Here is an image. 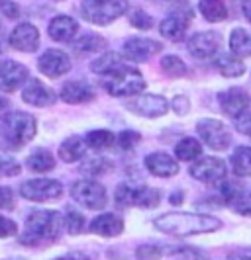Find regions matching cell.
I'll list each match as a JSON object with an SVG mask.
<instances>
[{
	"instance_id": "cell-21",
	"label": "cell",
	"mask_w": 251,
	"mask_h": 260,
	"mask_svg": "<svg viewBox=\"0 0 251 260\" xmlns=\"http://www.w3.org/2000/svg\"><path fill=\"white\" fill-rule=\"evenodd\" d=\"M144 167L157 178H171L179 172V162L167 153H149L144 158Z\"/></svg>"
},
{
	"instance_id": "cell-37",
	"label": "cell",
	"mask_w": 251,
	"mask_h": 260,
	"mask_svg": "<svg viewBox=\"0 0 251 260\" xmlns=\"http://www.w3.org/2000/svg\"><path fill=\"white\" fill-rule=\"evenodd\" d=\"M110 169L108 160H104L102 156H94V158H87L80 167V172L89 174V176H98V174H104L106 170Z\"/></svg>"
},
{
	"instance_id": "cell-35",
	"label": "cell",
	"mask_w": 251,
	"mask_h": 260,
	"mask_svg": "<svg viewBox=\"0 0 251 260\" xmlns=\"http://www.w3.org/2000/svg\"><path fill=\"white\" fill-rule=\"evenodd\" d=\"M161 69L169 75V77H185L186 75V65L185 61L177 55H165L161 59Z\"/></svg>"
},
{
	"instance_id": "cell-30",
	"label": "cell",
	"mask_w": 251,
	"mask_h": 260,
	"mask_svg": "<svg viewBox=\"0 0 251 260\" xmlns=\"http://www.w3.org/2000/svg\"><path fill=\"white\" fill-rule=\"evenodd\" d=\"M26 167L34 172H49L55 169V156L47 149H36L26 158Z\"/></svg>"
},
{
	"instance_id": "cell-46",
	"label": "cell",
	"mask_w": 251,
	"mask_h": 260,
	"mask_svg": "<svg viewBox=\"0 0 251 260\" xmlns=\"http://www.w3.org/2000/svg\"><path fill=\"white\" fill-rule=\"evenodd\" d=\"M236 129L239 133H243V135H247L251 137V114H241V116L236 117Z\"/></svg>"
},
{
	"instance_id": "cell-45",
	"label": "cell",
	"mask_w": 251,
	"mask_h": 260,
	"mask_svg": "<svg viewBox=\"0 0 251 260\" xmlns=\"http://www.w3.org/2000/svg\"><path fill=\"white\" fill-rule=\"evenodd\" d=\"M14 192L8 186H0V209H12L14 208Z\"/></svg>"
},
{
	"instance_id": "cell-47",
	"label": "cell",
	"mask_w": 251,
	"mask_h": 260,
	"mask_svg": "<svg viewBox=\"0 0 251 260\" xmlns=\"http://www.w3.org/2000/svg\"><path fill=\"white\" fill-rule=\"evenodd\" d=\"M228 260H251V248L249 247L236 248V250L230 252Z\"/></svg>"
},
{
	"instance_id": "cell-19",
	"label": "cell",
	"mask_w": 251,
	"mask_h": 260,
	"mask_svg": "<svg viewBox=\"0 0 251 260\" xmlns=\"http://www.w3.org/2000/svg\"><path fill=\"white\" fill-rule=\"evenodd\" d=\"M218 104H220L226 116L236 119L238 116L247 112L251 98L243 88H228V90H222L218 94Z\"/></svg>"
},
{
	"instance_id": "cell-48",
	"label": "cell",
	"mask_w": 251,
	"mask_h": 260,
	"mask_svg": "<svg viewBox=\"0 0 251 260\" xmlns=\"http://www.w3.org/2000/svg\"><path fill=\"white\" fill-rule=\"evenodd\" d=\"M55 260H91L85 252H71V254H65V256H59Z\"/></svg>"
},
{
	"instance_id": "cell-42",
	"label": "cell",
	"mask_w": 251,
	"mask_h": 260,
	"mask_svg": "<svg viewBox=\"0 0 251 260\" xmlns=\"http://www.w3.org/2000/svg\"><path fill=\"white\" fill-rule=\"evenodd\" d=\"M16 233H18V225H16V221H12L10 217L0 215V239L14 237Z\"/></svg>"
},
{
	"instance_id": "cell-9",
	"label": "cell",
	"mask_w": 251,
	"mask_h": 260,
	"mask_svg": "<svg viewBox=\"0 0 251 260\" xmlns=\"http://www.w3.org/2000/svg\"><path fill=\"white\" fill-rule=\"evenodd\" d=\"M126 110H130L135 116L155 119V117L165 116L171 110V104L167 98L159 94H137L135 98L126 102Z\"/></svg>"
},
{
	"instance_id": "cell-8",
	"label": "cell",
	"mask_w": 251,
	"mask_h": 260,
	"mask_svg": "<svg viewBox=\"0 0 251 260\" xmlns=\"http://www.w3.org/2000/svg\"><path fill=\"white\" fill-rule=\"evenodd\" d=\"M197 133L202 143L214 151H226L232 145V133L222 121L214 117H204L197 123Z\"/></svg>"
},
{
	"instance_id": "cell-3",
	"label": "cell",
	"mask_w": 251,
	"mask_h": 260,
	"mask_svg": "<svg viewBox=\"0 0 251 260\" xmlns=\"http://www.w3.org/2000/svg\"><path fill=\"white\" fill-rule=\"evenodd\" d=\"M102 88L110 96L124 98V96H137L147 88L146 78L140 75V71H135L132 67L122 65L116 71L108 73L102 77Z\"/></svg>"
},
{
	"instance_id": "cell-17",
	"label": "cell",
	"mask_w": 251,
	"mask_h": 260,
	"mask_svg": "<svg viewBox=\"0 0 251 260\" xmlns=\"http://www.w3.org/2000/svg\"><path fill=\"white\" fill-rule=\"evenodd\" d=\"M27 77H30V71L26 65L10 59L0 63V90L2 92L20 90L27 82Z\"/></svg>"
},
{
	"instance_id": "cell-41",
	"label": "cell",
	"mask_w": 251,
	"mask_h": 260,
	"mask_svg": "<svg viewBox=\"0 0 251 260\" xmlns=\"http://www.w3.org/2000/svg\"><path fill=\"white\" fill-rule=\"evenodd\" d=\"M130 24L137 29H151L153 27V18L144 10H135L130 16Z\"/></svg>"
},
{
	"instance_id": "cell-20",
	"label": "cell",
	"mask_w": 251,
	"mask_h": 260,
	"mask_svg": "<svg viewBox=\"0 0 251 260\" xmlns=\"http://www.w3.org/2000/svg\"><path fill=\"white\" fill-rule=\"evenodd\" d=\"M22 100L30 106H38V108H47V106H53L55 100H57V94L45 86L41 80L38 78H32L27 80L24 90H22Z\"/></svg>"
},
{
	"instance_id": "cell-52",
	"label": "cell",
	"mask_w": 251,
	"mask_h": 260,
	"mask_svg": "<svg viewBox=\"0 0 251 260\" xmlns=\"http://www.w3.org/2000/svg\"><path fill=\"white\" fill-rule=\"evenodd\" d=\"M2 41H4V34H2V27H0V45H2Z\"/></svg>"
},
{
	"instance_id": "cell-34",
	"label": "cell",
	"mask_w": 251,
	"mask_h": 260,
	"mask_svg": "<svg viewBox=\"0 0 251 260\" xmlns=\"http://www.w3.org/2000/svg\"><path fill=\"white\" fill-rule=\"evenodd\" d=\"M122 65H124V63H122V59H120L118 53L110 51V53H102L98 59H94L93 63H91V69H93V73H96V75L106 77L108 73L116 71V69Z\"/></svg>"
},
{
	"instance_id": "cell-10",
	"label": "cell",
	"mask_w": 251,
	"mask_h": 260,
	"mask_svg": "<svg viewBox=\"0 0 251 260\" xmlns=\"http://www.w3.org/2000/svg\"><path fill=\"white\" fill-rule=\"evenodd\" d=\"M20 194L30 202H51L63 196V184L53 178H36L22 184Z\"/></svg>"
},
{
	"instance_id": "cell-13",
	"label": "cell",
	"mask_w": 251,
	"mask_h": 260,
	"mask_svg": "<svg viewBox=\"0 0 251 260\" xmlns=\"http://www.w3.org/2000/svg\"><path fill=\"white\" fill-rule=\"evenodd\" d=\"M192 18V10L190 6L183 4V8L173 10L171 16H167L161 24H159V34L169 41H181L186 34V26Z\"/></svg>"
},
{
	"instance_id": "cell-29",
	"label": "cell",
	"mask_w": 251,
	"mask_h": 260,
	"mask_svg": "<svg viewBox=\"0 0 251 260\" xmlns=\"http://www.w3.org/2000/svg\"><path fill=\"white\" fill-rule=\"evenodd\" d=\"M200 14L204 16L206 22H222L228 18V6L224 4V0H200L199 4Z\"/></svg>"
},
{
	"instance_id": "cell-27",
	"label": "cell",
	"mask_w": 251,
	"mask_h": 260,
	"mask_svg": "<svg viewBox=\"0 0 251 260\" xmlns=\"http://www.w3.org/2000/svg\"><path fill=\"white\" fill-rule=\"evenodd\" d=\"M216 69L228 78H238L245 73L243 61L236 55H228V53H222L216 57Z\"/></svg>"
},
{
	"instance_id": "cell-5",
	"label": "cell",
	"mask_w": 251,
	"mask_h": 260,
	"mask_svg": "<svg viewBox=\"0 0 251 260\" xmlns=\"http://www.w3.org/2000/svg\"><path fill=\"white\" fill-rule=\"evenodd\" d=\"M128 10V0H82L80 16L96 26H106L118 20Z\"/></svg>"
},
{
	"instance_id": "cell-36",
	"label": "cell",
	"mask_w": 251,
	"mask_h": 260,
	"mask_svg": "<svg viewBox=\"0 0 251 260\" xmlns=\"http://www.w3.org/2000/svg\"><path fill=\"white\" fill-rule=\"evenodd\" d=\"M63 225H65L67 233L71 235H79L85 229V217L80 215L77 209L67 208L65 215H63Z\"/></svg>"
},
{
	"instance_id": "cell-44",
	"label": "cell",
	"mask_w": 251,
	"mask_h": 260,
	"mask_svg": "<svg viewBox=\"0 0 251 260\" xmlns=\"http://www.w3.org/2000/svg\"><path fill=\"white\" fill-rule=\"evenodd\" d=\"M0 12L4 14L8 20H16L20 16V6L14 0H0Z\"/></svg>"
},
{
	"instance_id": "cell-16",
	"label": "cell",
	"mask_w": 251,
	"mask_h": 260,
	"mask_svg": "<svg viewBox=\"0 0 251 260\" xmlns=\"http://www.w3.org/2000/svg\"><path fill=\"white\" fill-rule=\"evenodd\" d=\"M71 57L61 49H47V51L38 59V69L41 75L49 78H59L71 71Z\"/></svg>"
},
{
	"instance_id": "cell-14",
	"label": "cell",
	"mask_w": 251,
	"mask_h": 260,
	"mask_svg": "<svg viewBox=\"0 0 251 260\" xmlns=\"http://www.w3.org/2000/svg\"><path fill=\"white\" fill-rule=\"evenodd\" d=\"M163 49V45L147 38H130L124 41L122 53L132 63H146L153 55H157Z\"/></svg>"
},
{
	"instance_id": "cell-50",
	"label": "cell",
	"mask_w": 251,
	"mask_h": 260,
	"mask_svg": "<svg viewBox=\"0 0 251 260\" xmlns=\"http://www.w3.org/2000/svg\"><path fill=\"white\" fill-rule=\"evenodd\" d=\"M171 204H175V206H179V204H181V194L171 196Z\"/></svg>"
},
{
	"instance_id": "cell-43",
	"label": "cell",
	"mask_w": 251,
	"mask_h": 260,
	"mask_svg": "<svg viewBox=\"0 0 251 260\" xmlns=\"http://www.w3.org/2000/svg\"><path fill=\"white\" fill-rule=\"evenodd\" d=\"M169 104H171L173 112L179 114V116H185V114H188V110H190V100L186 96H175Z\"/></svg>"
},
{
	"instance_id": "cell-28",
	"label": "cell",
	"mask_w": 251,
	"mask_h": 260,
	"mask_svg": "<svg viewBox=\"0 0 251 260\" xmlns=\"http://www.w3.org/2000/svg\"><path fill=\"white\" fill-rule=\"evenodd\" d=\"M230 51L239 59L249 57L251 55V36L243 27H236L230 34Z\"/></svg>"
},
{
	"instance_id": "cell-1",
	"label": "cell",
	"mask_w": 251,
	"mask_h": 260,
	"mask_svg": "<svg viewBox=\"0 0 251 260\" xmlns=\"http://www.w3.org/2000/svg\"><path fill=\"white\" fill-rule=\"evenodd\" d=\"M155 227L159 231L177 237H188V235L214 233L222 227V221L208 213H185V211H173L163 213L155 219Z\"/></svg>"
},
{
	"instance_id": "cell-22",
	"label": "cell",
	"mask_w": 251,
	"mask_h": 260,
	"mask_svg": "<svg viewBox=\"0 0 251 260\" xmlns=\"http://www.w3.org/2000/svg\"><path fill=\"white\" fill-rule=\"evenodd\" d=\"M59 98L67 104H87L94 100V88L82 80H71L63 84Z\"/></svg>"
},
{
	"instance_id": "cell-38",
	"label": "cell",
	"mask_w": 251,
	"mask_h": 260,
	"mask_svg": "<svg viewBox=\"0 0 251 260\" xmlns=\"http://www.w3.org/2000/svg\"><path fill=\"white\" fill-rule=\"evenodd\" d=\"M140 141H142V135L132 129L120 131L118 135H116V143H118L122 151H132V149H135L140 145Z\"/></svg>"
},
{
	"instance_id": "cell-51",
	"label": "cell",
	"mask_w": 251,
	"mask_h": 260,
	"mask_svg": "<svg viewBox=\"0 0 251 260\" xmlns=\"http://www.w3.org/2000/svg\"><path fill=\"white\" fill-rule=\"evenodd\" d=\"M6 106H8V100L0 96V112H2V110H6Z\"/></svg>"
},
{
	"instance_id": "cell-24",
	"label": "cell",
	"mask_w": 251,
	"mask_h": 260,
	"mask_svg": "<svg viewBox=\"0 0 251 260\" xmlns=\"http://www.w3.org/2000/svg\"><path fill=\"white\" fill-rule=\"evenodd\" d=\"M91 231L100 237H118L124 231V219L116 213H100L91 223Z\"/></svg>"
},
{
	"instance_id": "cell-32",
	"label": "cell",
	"mask_w": 251,
	"mask_h": 260,
	"mask_svg": "<svg viewBox=\"0 0 251 260\" xmlns=\"http://www.w3.org/2000/svg\"><path fill=\"white\" fill-rule=\"evenodd\" d=\"M104 45H106V39L102 36H98V34H85V36H80L73 43L75 51L80 53V55H93V53L102 51Z\"/></svg>"
},
{
	"instance_id": "cell-2",
	"label": "cell",
	"mask_w": 251,
	"mask_h": 260,
	"mask_svg": "<svg viewBox=\"0 0 251 260\" xmlns=\"http://www.w3.org/2000/svg\"><path fill=\"white\" fill-rule=\"evenodd\" d=\"M63 215L53 209H36L26 217V229L20 241L24 245H41L51 243L63 231Z\"/></svg>"
},
{
	"instance_id": "cell-31",
	"label": "cell",
	"mask_w": 251,
	"mask_h": 260,
	"mask_svg": "<svg viewBox=\"0 0 251 260\" xmlns=\"http://www.w3.org/2000/svg\"><path fill=\"white\" fill-rule=\"evenodd\" d=\"M200 155H202V145L194 137H185L175 147V156L179 160H185V162L197 160V158H200Z\"/></svg>"
},
{
	"instance_id": "cell-40",
	"label": "cell",
	"mask_w": 251,
	"mask_h": 260,
	"mask_svg": "<svg viewBox=\"0 0 251 260\" xmlns=\"http://www.w3.org/2000/svg\"><path fill=\"white\" fill-rule=\"evenodd\" d=\"M163 254V250L159 245H140L135 250V258L137 260H159Z\"/></svg>"
},
{
	"instance_id": "cell-49",
	"label": "cell",
	"mask_w": 251,
	"mask_h": 260,
	"mask_svg": "<svg viewBox=\"0 0 251 260\" xmlns=\"http://www.w3.org/2000/svg\"><path fill=\"white\" fill-rule=\"evenodd\" d=\"M241 10H243V16L247 18V22H251V0H243Z\"/></svg>"
},
{
	"instance_id": "cell-18",
	"label": "cell",
	"mask_w": 251,
	"mask_h": 260,
	"mask_svg": "<svg viewBox=\"0 0 251 260\" xmlns=\"http://www.w3.org/2000/svg\"><path fill=\"white\" fill-rule=\"evenodd\" d=\"M8 43L16 51L34 53L40 47V29L34 24H30V22H22L10 31Z\"/></svg>"
},
{
	"instance_id": "cell-23",
	"label": "cell",
	"mask_w": 251,
	"mask_h": 260,
	"mask_svg": "<svg viewBox=\"0 0 251 260\" xmlns=\"http://www.w3.org/2000/svg\"><path fill=\"white\" fill-rule=\"evenodd\" d=\"M79 31V24L75 18L71 16H55L49 26H47V34L53 41H59V43H67V41H73L75 36Z\"/></svg>"
},
{
	"instance_id": "cell-26",
	"label": "cell",
	"mask_w": 251,
	"mask_h": 260,
	"mask_svg": "<svg viewBox=\"0 0 251 260\" xmlns=\"http://www.w3.org/2000/svg\"><path fill=\"white\" fill-rule=\"evenodd\" d=\"M232 170L239 178H247L251 176V147L249 145H239L236 151L232 153Z\"/></svg>"
},
{
	"instance_id": "cell-7",
	"label": "cell",
	"mask_w": 251,
	"mask_h": 260,
	"mask_svg": "<svg viewBox=\"0 0 251 260\" xmlns=\"http://www.w3.org/2000/svg\"><path fill=\"white\" fill-rule=\"evenodd\" d=\"M71 198L87 209H102L108 204V194L102 184L96 180H77L71 186Z\"/></svg>"
},
{
	"instance_id": "cell-33",
	"label": "cell",
	"mask_w": 251,
	"mask_h": 260,
	"mask_svg": "<svg viewBox=\"0 0 251 260\" xmlns=\"http://www.w3.org/2000/svg\"><path fill=\"white\" fill-rule=\"evenodd\" d=\"M85 141L89 145V149L106 151V149H110L112 145L116 143V135L108 129H94L85 135Z\"/></svg>"
},
{
	"instance_id": "cell-15",
	"label": "cell",
	"mask_w": 251,
	"mask_h": 260,
	"mask_svg": "<svg viewBox=\"0 0 251 260\" xmlns=\"http://www.w3.org/2000/svg\"><path fill=\"white\" fill-rule=\"evenodd\" d=\"M220 43H222V36L218 31H199L194 34L192 38L188 39L186 47H188V53L197 59H210L214 55H218L220 51Z\"/></svg>"
},
{
	"instance_id": "cell-25",
	"label": "cell",
	"mask_w": 251,
	"mask_h": 260,
	"mask_svg": "<svg viewBox=\"0 0 251 260\" xmlns=\"http://www.w3.org/2000/svg\"><path fill=\"white\" fill-rule=\"evenodd\" d=\"M87 149L89 145L85 141V137H79V135H73V137H67L65 141L59 147V158L63 162H77L80 158H85L87 155Z\"/></svg>"
},
{
	"instance_id": "cell-11",
	"label": "cell",
	"mask_w": 251,
	"mask_h": 260,
	"mask_svg": "<svg viewBox=\"0 0 251 260\" xmlns=\"http://www.w3.org/2000/svg\"><path fill=\"white\" fill-rule=\"evenodd\" d=\"M226 162L218 156H202L190 167V176L204 184H220L226 180Z\"/></svg>"
},
{
	"instance_id": "cell-4",
	"label": "cell",
	"mask_w": 251,
	"mask_h": 260,
	"mask_svg": "<svg viewBox=\"0 0 251 260\" xmlns=\"http://www.w3.org/2000/svg\"><path fill=\"white\" fill-rule=\"evenodd\" d=\"M38 123L36 117L27 112H10L0 121V133L2 137L14 147H22L30 143L36 137Z\"/></svg>"
},
{
	"instance_id": "cell-12",
	"label": "cell",
	"mask_w": 251,
	"mask_h": 260,
	"mask_svg": "<svg viewBox=\"0 0 251 260\" xmlns=\"http://www.w3.org/2000/svg\"><path fill=\"white\" fill-rule=\"evenodd\" d=\"M222 200L239 215L251 217V186L238 182H222Z\"/></svg>"
},
{
	"instance_id": "cell-6",
	"label": "cell",
	"mask_w": 251,
	"mask_h": 260,
	"mask_svg": "<svg viewBox=\"0 0 251 260\" xmlns=\"http://www.w3.org/2000/svg\"><path fill=\"white\" fill-rule=\"evenodd\" d=\"M114 200L116 204L122 208H157L159 202H161V192L155 188H149V186H135L130 182H122L118 184L116 192H114Z\"/></svg>"
},
{
	"instance_id": "cell-39",
	"label": "cell",
	"mask_w": 251,
	"mask_h": 260,
	"mask_svg": "<svg viewBox=\"0 0 251 260\" xmlns=\"http://www.w3.org/2000/svg\"><path fill=\"white\" fill-rule=\"evenodd\" d=\"M20 170L22 167L18 160H14L12 156L0 155V176H18Z\"/></svg>"
}]
</instances>
